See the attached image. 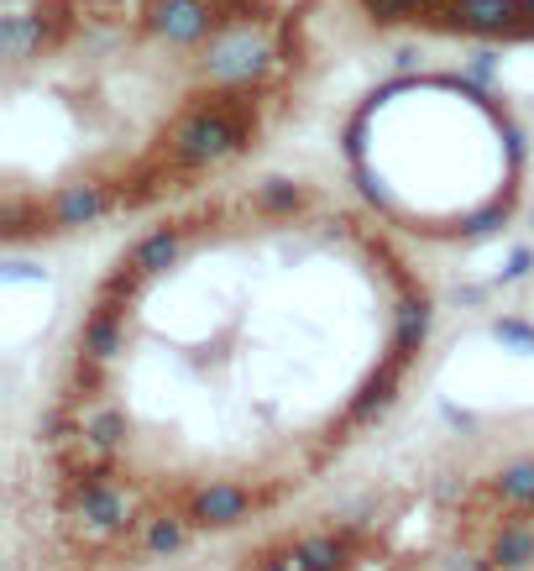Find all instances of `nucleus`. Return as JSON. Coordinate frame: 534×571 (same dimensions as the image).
I'll return each instance as SVG.
<instances>
[{"label": "nucleus", "mask_w": 534, "mask_h": 571, "mask_svg": "<svg viewBox=\"0 0 534 571\" xmlns=\"http://www.w3.org/2000/svg\"><path fill=\"white\" fill-rule=\"evenodd\" d=\"M241 94H215L209 105H194L189 116L168 131V168L189 174V168H205L220 163L226 152H237L246 142V120L237 116Z\"/></svg>", "instance_id": "nucleus-1"}, {"label": "nucleus", "mask_w": 534, "mask_h": 571, "mask_svg": "<svg viewBox=\"0 0 534 571\" xmlns=\"http://www.w3.org/2000/svg\"><path fill=\"white\" fill-rule=\"evenodd\" d=\"M267 42L263 37H252L246 27H226V37H215L205 53V74L209 79H220V85H252L257 74L267 68Z\"/></svg>", "instance_id": "nucleus-2"}, {"label": "nucleus", "mask_w": 534, "mask_h": 571, "mask_svg": "<svg viewBox=\"0 0 534 571\" xmlns=\"http://www.w3.org/2000/svg\"><path fill=\"white\" fill-rule=\"evenodd\" d=\"M445 22L461 31H482V37H530L534 31L530 5H513V0H456Z\"/></svg>", "instance_id": "nucleus-3"}, {"label": "nucleus", "mask_w": 534, "mask_h": 571, "mask_svg": "<svg viewBox=\"0 0 534 571\" xmlns=\"http://www.w3.org/2000/svg\"><path fill=\"white\" fill-rule=\"evenodd\" d=\"M152 31H163L168 42H200L215 27H226V16L209 0H152L148 5Z\"/></svg>", "instance_id": "nucleus-4"}, {"label": "nucleus", "mask_w": 534, "mask_h": 571, "mask_svg": "<svg viewBox=\"0 0 534 571\" xmlns=\"http://www.w3.org/2000/svg\"><path fill=\"white\" fill-rule=\"evenodd\" d=\"M246 513H252V493H246V487H237V482H209L205 493L194 498L189 519H194L200 530H231Z\"/></svg>", "instance_id": "nucleus-5"}, {"label": "nucleus", "mask_w": 534, "mask_h": 571, "mask_svg": "<svg viewBox=\"0 0 534 571\" xmlns=\"http://www.w3.org/2000/svg\"><path fill=\"white\" fill-rule=\"evenodd\" d=\"M111 211V189L105 183H68L59 200H53V226H85L94 215Z\"/></svg>", "instance_id": "nucleus-6"}, {"label": "nucleus", "mask_w": 534, "mask_h": 571, "mask_svg": "<svg viewBox=\"0 0 534 571\" xmlns=\"http://www.w3.org/2000/svg\"><path fill=\"white\" fill-rule=\"evenodd\" d=\"M487 561L498 571H519L534 561V524H519V519H508L504 530H498V541L487 550Z\"/></svg>", "instance_id": "nucleus-7"}, {"label": "nucleus", "mask_w": 534, "mask_h": 571, "mask_svg": "<svg viewBox=\"0 0 534 571\" xmlns=\"http://www.w3.org/2000/svg\"><path fill=\"white\" fill-rule=\"evenodd\" d=\"M404 367H409V361L393 357L383 372H372V378H367V389L356 393V404H352V420H372V415H383L387 404H393V389H398Z\"/></svg>", "instance_id": "nucleus-8"}, {"label": "nucleus", "mask_w": 534, "mask_h": 571, "mask_svg": "<svg viewBox=\"0 0 534 571\" xmlns=\"http://www.w3.org/2000/svg\"><path fill=\"white\" fill-rule=\"evenodd\" d=\"M424 335H430V300L424 294H409V300L398 304V352L393 357H404V361H415V352L424 346Z\"/></svg>", "instance_id": "nucleus-9"}, {"label": "nucleus", "mask_w": 534, "mask_h": 571, "mask_svg": "<svg viewBox=\"0 0 534 571\" xmlns=\"http://www.w3.org/2000/svg\"><path fill=\"white\" fill-rule=\"evenodd\" d=\"M178 246H183V237H178L174 226H163V231H152V237H142V241H137L126 263H137V268H142V272L152 278V272L174 268V263H178Z\"/></svg>", "instance_id": "nucleus-10"}, {"label": "nucleus", "mask_w": 534, "mask_h": 571, "mask_svg": "<svg viewBox=\"0 0 534 571\" xmlns=\"http://www.w3.org/2000/svg\"><path fill=\"white\" fill-rule=\"evenodd\" d=\"M294 561L304 571H335L346 561V541H335V535H309V541H298Z\"/></svg>", "instance_id": "nucleus-11"}, {"label": "nucleus", "mask_w": 534, "mask_h": 571, "mask_svg": "<svg viewBox=\"0 0 534 571\" xmlns=\"http://www.w3.org/2000/svg\"><path fill=\"white\" fill-rule=\"evenodd\" d=\"M116 352H120V320H116V315H89V326H85V357L111 361Z\"/></svg>", "instance_id": "nucleus-12"}, {"label": "nucleus", "mask_w": 534, "mask_h": 571, "mask_svg": "<svg viewBox=\"0 0 534 571\" xmlns=\"http://www.w3.org/2000/svg\"><path fill=\"white\" fill-rule=\"evenodd\" d=\"M498 498L513 509H534V461H513L508 472H498Z\"/></svg>", "instance_id": "nucleus-13"}, {"label": "nucleus", "mask_w": 534, "mask_h": 571, "mask_svg": "<svg viewBox=\"0 0 534 571\" xmlns=\"http://www.w3.org/2000/svg\"><path fill=\"white\" fill-rule=\"evenodd\" d=\"M252 205H257V211H267V215L298 211V205H304V189H298V183H289V179H267L263 189L252 194Z\"/></svg>", "instance_id": "nucleus-14"}, {"label": "nucleus", "mask_w": 534, "mask_h": 571, "mask_svg": "<svg viewBox=\"0 0 534 571\" xmlns=\"http://www.w3.org/2000/svg\"><path fill=\"white\" fill-rule=\"evenodd\" d=\"M85 435L89 441H100L105 452H116L120 435H126V420H120L116 409H94V415H85Z\"/></svg>", "instance_id": "nucleus-15"}, {"label": "nucleus", "mask_w": 534, "mask_h": 571, "mask_svg": "<svg viewBox=\"0 0 534 571\" xmlns=\"http://www.w3.org/2000/svg\"><path fill=\"white\" fill-rule=\"evenodd\" d=\"M178 545H183V519H152L148 524V550L168 556V550H178Z\"/></svg>", "instance_id": "nucleus-16"}, {"label": "nucleus", "mask_w": 534, "mask_h": 571, "mask_svg": "<svg viewBox=\"0 0 534 571\" xmlns=\"http://www.w3.org/2000/svg\"><path fill=\"white\" fill-rule=\"evenodd\" d=\"M378 22H393V16H419L424 11V0H361Z\"/></svg>", "instance_id": "nucleus-17"}, {"label": "nucleus", "mask_w": 534, "mask_h": 571, "mask_svg": "<svg viewBox=\"0 0 534 571\" xmlns=\"http://www.w3.org/2000/svg\"><path fill=\"white\" fill-rule=\"evenodd\" d=\"M504 220H508V205H487V211H476L472 220L461 226V231H467V237H493Z\"/></svg>", "instance_id": "nucleus-18"}, {"label": "nucleus", "mask_w": 534, "mask_h": 571, "mask_svg": "<svg viewBox=\"0 0 534 571\" xmlns=\"http://www.w3.org/2000/svg\"><path fill=\"white\" fill-rule=\"evenodd\" d=\"M493 335L508 341V346H519V352H534V331L524 320H493Z\"/></svg>", "instance_id": "nucleus-19"}, {"label": "nucleus", "mask_w": 534, "mask_h": 571, "mask_svg": "<svg viewBox=\"0 0 534 571\" xmlns=\"http://www.w3.org/2000/svg\"><path fill=\"white\" fill-rule=\"evenodd\" d=\"M534 268V252L530 246H519L513 257H508V268H504V283H513V278H524V272Z\"/></svg>", "instance_id": "nucleus-20"}, {"label": "nucleus", "mask_w": 534, "mask_h": 571, "mask_svg": "<svg viewBox=\"0 0 534 571\" xmlns=\"http://www.w3.org/2000/svg\"><path fill=\"white\" fill-rule=\"evenodd\" d=\"M445 571H498V567H493V561H450Z\"/></svg>", "instance_id": "nucleus-21"}, {"label": "nucleus", "mask_w": 534, "mask_h": 571, "mask_svg": "<svg viewBox=\"0 0 534 571\" xmlns=\"http://www.w3.org/2000/svg\"><path fill=\"white\" fill-rule=\"evenodd\" d=\"M252 571H289V561H263V567H252Z\"/></svg>", "instance_id": "nucleus-22"}]
</instances>
